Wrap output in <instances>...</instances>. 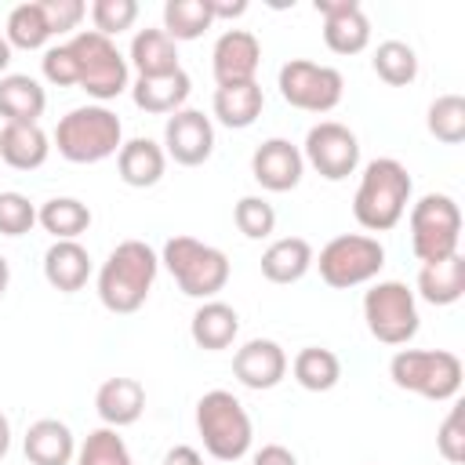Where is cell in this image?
<instances>
[{
  "label": "cell",
  "instance_id": "36",
  "mask_svg": "<svg viewBox=\"0 0 465 465\" xmlns=\"http://www.w3.org/2000/svg\"><path fill=\"white\" fill-rule=\"evenodd\" d=\"M73 465H134V461H131V450H127L120 429L102 425V429L84 436V443L76 447Z\"/></svg>",
  "mask_w": 465,
  "mask_h": 465
},
{
  "label": "cell",
  "instance_id": "33",
  "mask_svg": "<svg viewBox=\"0 0 465 465\" xmlns=\"http://www.w3.org/2000/svg\"><path fill=\"white\" fill-rule=\"evenodd\" d=\"M4 40L11 44V51L15 47L18 51H40L51 40V29H47V18H44L40 0H29V4L11 7L7 25H4Z\"/></svg>",
  "mask_w": 465,
  "mask_h": 465
},
{
  "label": "cell",
  "instance_id": "30",
  "mask_svg": "<svg viewBox=\"0 0 465 465\" xmlns=\"http://www.w3.org/2000/svg\"><path fill=\"white\" fill-rule=\"evenodd\" d=\"M291 374L305 392H331L341 381V360L334 349L323 345H305L291 360Z\"/></svg>",
  "mask_w": 465,
  "mask_h": 465
},
{
  "label": "cell",
  "instance_id": "34",
  "mask_svg": "<svg viewBox=\"0 0 465 465\" xmlns=\"http://www.w3.org/2000/svg\"><path fill=\"white\" fill-rule=\"evenodd\" d=\"M371 69L378 73L381 84L389 87H407L418 80V51L403 40H381L374 47V58H371Z\"/></svg>",
  "mask_w": 465,
  "mask_h": 465
},
{
  "label": "cell",
  "instance_id": "11",
  "mask_svg": "<svg viewBox=\"0 0 465 465\" xmlns=\"http://www.w3.org/2000/svg\"><path fill=\"white\" fill-rule=\"evenodd\" d=\"M276 87H280V98L291 109H302V113H331V109H338V102L345 94L341 73L334 65H320V62H309V58L283 62L280 76H276Z\"/></svg>",
  "mask_w": 465,
  "mask_h": 465
},
{
  "label": "cell",
  "instance_id": "43",
  "mask_svg": "<svg viewBox=\"0 0 465 465\" xmlns=\"http://www.w3.org/2000/svg\"><path fill=\"white\" fill-rule=\"evenodd\" d=\"M251 465H298L294 450H287L283 443H265L262 450H254Z\"/></svg>",
  "mask_w": 465,
  "mask_h": 465
},
{
  "label": "cell",
  "instance_id": "31",
  "mask_svg": "<svg viewBox=\"0 0 465 465\" xmlns=\"http://www.w3.org/2000/svg\"><path fill=\"white\" fill-rule=\"evenodd\" d=\"M36 222L54 240H80V232L91 229V207L76 196H51L47 203H40Z\"/></svg>",
  "mask_w": 465,
  "mask_h": 465
},
{
  "label": "cell",
  "instance_id": "25",
  "mask_svg": "<svg viewBox=\"0 0 465 465\" xmlns=\"http://www.w3.org/2000/svg\"><path fill=\"white\" fill-rule=\"evenodd\" d=\"M51 156V138L40 124H4L0 131V160L15 171H36Z\"/></svg>",
  "mask_w": 465,
  "mask_h": 465
},
{
  "label": "cell",
  "instance_id": "14",
  "mask_svg": "<svg viewBox=\"0 0 465 465\" xmlns=\"http://www.w3.org/2000/svg\"><path fill=\"white\" fill-rule=\"evenodd\" d=\"M262 65V44L251 29H225L211 51V73L218 87L251 84Z\"/></svg>",
  "mask_w": 465,
  "mask_h": 465
},
{
  "label": "cell",
  "instance_id": "16",
  "mask_svg": "<svg viewBox=\"0 0 465 465\" xmlns=\"http://www.w3.org/2000/svg\"><path fill=\"white\" fill-rule=\"evenodd\" d=\"M232 378L243 389H254V392L276 389L287 378V352H283V345L272 341V338L243 341L236 349V356H232Z\"/></svg>",
  "mask_w": 465,
  "mask_h": 465
},
{
  "label": "cell",
  "instance_id": "7",
  "mask_svg": "<svg viewBox=\"0 0 465 465\" xmlns=\"http://www.w3.org/2000/svg\"><path fill=\"white\" fill-rule=\"evenodd\" d=\"M69 54H73V65H76V87H84L98 105H105L109 98L124 94L131 84V65H127V54H120V47L94 33V29H80L65 40Z\"/></svg>",
  "mask_w": 465,
  "mask_h": 465
},
{
  "label": "cell",
  "instance_id": "38",
  "mask_svg": "<svg viewBox=\"0 0 465 465\" xmlns=\"http://www.w3.org/2000/svg\"><path fill=\"white\" fill-rule=\"evenodd\" d=\"M87 11H91V22H94V33H102L109 40L120 36L124 29H131L134 18H138L134 0H94Z\"/></svg>",
  "mask_w": 465,
  "mask_h": 465
},
{
  "label": "cell",
  "instance_id": "23",
  "mask_svg": "<svg viewBox=\"0 0 465 465\" xmlns=\"http://www.w3.org/2000/svg\"><path fill=\"white\" fill-rule=\"evenodd\" d=\"M47 109V91L29 73L0 76V116L4 124H40Z\"/></svg>",
  "mask_w": 465,
  "mask_h": 465
},
{
  "label": "cell",
  "instance_id": "19",
  "mask_svg": "<svg viewBox=\"0 0 465 465\" xmlns=\"http://www.w3.org/2000/svg\"><path fill=\"white\" fill-rule=\"evenodd\" d=\"M189 91H193V80H189L185 69L167 73V76H138V80L131 84V102H134L142 113L171 116V113L185 109Z\"/></svg>",
  "mask_w": 465,
  "mask_h": 465
},
{
  "label": "cell",
  "instance_id": "15",
  "mask_svg": "<svg viewBox=\"0 0 465 465\" xmlns=\"http://www.w3.org/2000/svg\"><path fill=\"white\" fill-rule=\"evenodd\" d=\"M316 15H323V44L334 54H360L371 44V18L356 0H316Z\"/></svg>",
  "mask_w": 465,
  "mask_h": 465
},
{
  "label": "cell",
  "instance_id": "37",
  "mask_svg": "<svg viewBox=\"0 0 465 465\" xmlns=\"http://www.w3.org/2000/svg\"><path fill=\"white\" fill-rule=\"evenodd\" d=\"M232 222L247 240H265L276 229V207L265 196H240L232 207Z\"/></svg>",
  "mask_w": 465,
  "mask_h": 465
},
{
  "label": "cell",
  "instance_id": "12",
  "mask_svg": "<svg viewBox=\"0 0 465 465\" xmlns=\"http://www.w3.org/2000/svg\"><path fill=\"white\" fill-rule=\"evenodd\" d=\"M302 160L327 182H345L360 167V138L338 124V120H320L309 127L302 142Z\"/></svg>",
  "mask_w": 465,
  "mask_h": 465
},
{
  "label": "cell",
  "instance_id": "29",
  "mask_svg": "<svg viewBox=\"0 0 465 465\" xmlns=\"http://www.w3.org/2000/svg\"><path fill=\"white\" fill-rule=\"evenodd\" d=\"M465 294V254H450L443 262H429L418 272V294L429 305H454Z\"/></svg>",
  "mask_w": 465,
  "mask_h": 465
},
{
  "label": "cell",
  "instance_id": "24",
  "mask_svg": "<svg viewBox=\"0 0 465 465\" xmlns=\"http://www.w3.org/2000/svg\"><path fill=\"white\" fill-rule=\"evenodd\" d=\"M240 334V316L232 305L211 298V302H200V309L193 312L189 320V338L196 341V349H207V352H222L236 341Z\"/></svg>",
  "mask_w": 465,
  "mask_h": 465
},
{
  "label": "cell",
  "instance_id": "32",
  "mask_svg": "<svg viewBox=\"0 0 465 465\" xmlns=\"http://www.w3.org/2000/svg\"><path fill=\"white\" fill-rule=\"evenodd\" d=\"M214 25V15H211V4L207 0H167L163 4V33L182 44V40H196L203 36L207 29Z\"/></svg>",
  "mask_w": 465,
  "mask_h": 465
},
{
  "label": "cell",
  "instance_id": "27",
  "mask_svg": "<svg viewBox=\"0 0 465 465\" xmlns=\"http://www.w3.org/2000/svg\"><path fill=\"white\" fill-rule=\"evenodd\" d=\"M312 243L305 236H280L262 251V276L269 283H298L312 269Z\"/></svg>",
  "mask_w": 465,
  "mask_h": 465
},
{
  "label": "cell",
  "instance_id": "3",
  "mask_svg": "<svg viewBox=\"0 0 465 465\" xmlns=\"http://www.w3.org/2000/svg\"><path fill=\"white\" fill-rule=\"evenodd\" d=\"M124 145V124L109 105H76L54 127V149L69 163H102Z\"/></svg>",
  "mask_w": 465,
  "mask_h": 465
},
{
  "label": "cell",
  "instance_id": "46",
  "mask_svg": "<svg viewBox=\"0 0 465 465\" xmlns=\"http://www.w3.org/2000/svg\"><path fill=\"white\" fill-rule=\"evenodd\" d=\"M11 450V421H7V414L0 411V458Z\"/></svg>",
  "mask_w": 465,
  "mask_h": 465
},
{
  "label": "cell",
  "instance_id": "5",
  "mask_svg": "<svg viewBox=\"0 0 465 465\" xmlns=\"http://www.w3.org/2000/svg\"><path fill=\"white\" fill-rule=\"evenodd\" d=\"M160 265L171 272L185 298L211 302L229 283V258L225 251L196 240V236H171L160 251Z\"/></svg>",
  "mask_w": 465,
  "mask_h": 465
},
{
  "label": "cell",
  "instance_id": "28",
  "mask_svg": "<svg viewBox=\"0 0 465 465\" xmlns=\"http://www.w3.org/2000/svg\"><path fill=\"white\" fill-rule=\"evenodd\" d=\"M127 65H134L138 76H167L178 73V44L163 29H138L127 51Z\"/></svg>",
  "mask_w": 465,
  "mask_h": 465
},
{
  "label": "cell",
  "instance_id": "44",
  "mask_svg": "<svg viewBox=\"0 0 465 465\" xmlns=\"http://www.w3.org/2000/svg\"><path fill=\"white\" fill-rule=\"evenodd\" d=\"M160 465H203V458H200V450H196V447L178 443V447H171V450L160 458Z\"/></svg>",
  "mask_w": 465,
  "mask_h": 465
},
{
  "label": "cell",
  "instance_id": "20",
  "mask_svg": "<svg viewBox=\"0 0 465 465\" xmlns=\"http://www.w3.org/2000/svg\"><path fill=\"white\" fill-rule=\"evenodd\" d=\"M22 450H25L29 465H69L76 458V436H73V429L65 421L40 418V421H33L25 429Z\"/></svg>",
  "mask_w": 465,
  "mask_h": 465
},
{
  "label": "cell",
  "instance_id": "9",
  "mask_svg": "<svg viewBox=\"0 0 465 465\" xmlns=\"http://www.w3.org/2000/svg\"><path fill=\"white\" fill-rule=\"evenodd\" d=\"M320 269V280L334 291H349L360 283H371L385 265V247L378 236L367 232H341L320 247V258H312Z\"/></svg>",
  "mask_w": 465,
  "mask_h": 465
},
{
  "label": "cell",
  "instance_id": "17",
  "mask_svg": "<svg viewBox=\"0 0 465 465\" xmlns=\"http://www.w3.org/2000/svg\"><path fill=\"white\" fill-rule=\"evenodd\" d=\"M305 174L302 149L287 138H265L251 153V178L269 193H291Z\"/></svg>",
  "mask_w": 465,
  "mask_h": 465
},
{
  "label": "cell",
  "instance_id": "22",
  "mask_svg": "<svg viewBox=\"0 0 465 465\" xmlns=\"http://www.w3.org/2000/svg\"><path fill=\"white\" fill-rule=\"evenodd\" d=\"M116 171H120V182L124 185H131V189H153L163 178V171H167V153L153 138H131L116 153Z\"/></svg>",
  "mask_w": 465,
  "mask_h": 465
},
{
  "label": "cell",
  "instance_id": "41",
  "mask_svg": "<svg viewBox=\"0 0 465 465\" xmlns=\"http://www.w3.org/2000/svg\"><path fill=\"white\" fill-rule=\"evenodd\" d=\"M40 7H44V18H47L51 36L73 33L84 22V15H87V4L84 0H40Z\"/></svg>",
  "mask_w": 465,
  "mask_h": 465
},
{
  "label": "cell",
  "instance_id": "2",
  "mask_svg": "<svg viewBox=\"0 0 465 465\" xmlns=\"http://www.w3.org/2000/svg\"><path fill=\"white\" fill-rule=\"evenodd\" d=\"M411 193H414L411 171L392 156H374L360 174V185L352 196V218L367 232H389L407 214Z\"/></svg>",
  "mask_w": 465,
  "mask_h": 465
},
{
  "label": "cell",
  "instance_id": "26",
  "mask_svg": "<svg viewBox=\"0 0 465 465\" xmlns=\"http://www.w3.org/2000/svg\"><path fill=\"white\" fill-rule=\"evenodd\" d=\"M265 109V94H262V84L251 80V84H232V87H214V98H211V113L222 127L229 131H243L251 127Z\"/></svg>",
  "mask_w": 465,
  "mask_h": 465
},
{
  "label": "cell",
  "instance_id": "8",
  "mask_svg": "<svg viewBox=\"0 0 465 465\" xmlns=\"http://www.w3.org/2000/svg\"><path fill=\"white\" fill-rule=\"evenodd\" d=\"M411 251L421 265L458 254L461 243V207L447 193H425L411 203Z\"/></svg>",
  "mask_w": 465,
  "mask_h": 465
},
{
  "label": "cell",
  "instance_id": "40",
  "mask_svg": "<svg viewBox=\"0 0 465 465\" xmlns=\"http://www.w3.org/2000/svg\"><path fill=\"white\" fill-rule=\"evenodd\" d=\"M465 407L454 403L447 411V418L440 421V432H436V450L450 461V465H461L465 461Z\"/></svg>",
  "mask_w": 465,
  "mask_h": 465
},
{
  "label": "cell",
  "instance_id": "47",
  "mask_svg": "<svg viewBox=\"0 0 465 465\" xmlns=\"http://www.w3.org/2000/svg\"><path fill=\"white\" fill-rule=\"evenodd\" d=\"M7 283H11V265H7V258L0 254V298H4V291H7Z\"/></svg>",
  "mask_w": 465,
  "mask_h": 465
},
{
  "label": "cell",
  "instance_id": "39",
  "mask_svg": "<svg viewBox=\"0 0 465 465\" xmlns=\"http://www.w3.org/2000/svg\"><path fill=\"white\" fill-rule=\"evenodd\" d=\"M36 225V207L25 193H0V236H25Z\"/></svg>",
  "mask_w": 465,
  "mask_h": 465
},
{
  "label": "cell",
  "instance_id": "13",
  "mask_svg": "<svg viewBox=\"0 0 465 465\" xmlns=\"http://www.w3.org/2000/svg\"><path fill=\"white\" fill-rule=\"evenodd\" d=\"M163 153L182 167H200L214 153V124L200 109H178L163 124Z\"/></svg>",
  "mask_w": 465,
  "mask_h": 465
},
{
  "label": "cell",
  "instance_id": "35",
  "mask_svg": "<svg viewBox=\"0 0 465 465\" xmlns=\"http://www.w3.org/2000/svg\"><path fill=\"white\" fill-rule=\"evenodd\" d=\"M425 127L436 142L443 145H461L465 142V98L461 94H440L429 102Z\"/></svg>",
  "mask_w": 465,
  "mask_h": 465
},
{
  "label": "cell",
  "instance_id": "21",
  "mask_svg": "<svg viewBox=\"0 0 465 465\" xmlns=\"http://www.w3.org/2000/svg\"><path fill=\"white\" fill-rule=\"evenodd\" d=\"M44 280L62 291V294H76L87 280H91V254L80 240H54L44 251Z\"/></svg>",
  "mask_w": 465,
  "mask_h": 465
},
{
  "label": "cell",
  "instance_id": "1",
  "mask_svg": "<svg viewBox=\"0 0 465 465\" xmlns=\"http://www.w3.org/2000/svg\"><path fill=\"white\" fill-rule=\"evenodd\" d=\"M156 272L160 254L145 240H124L109 251V258L98 269V302L116 316H131L145 305Z\"/></svg>",
  "mask_w": 465,
  "mask_h": 465
},
{
  "label": "cell",
  "instance_id": "45",
  "mask_svg": "<svg viewBox=\"0 0 465 465\" xmlns=\"http://www.w3.org/2000/svg\"><path fill=\"white\" fill-rule=\"evenodd\" d=\"M211 4V15H214V22L218 18H240L243 11H247V0H236V4H222V0H207Z\"/></svg>",
  "mask_w": 465,
  "mask_h": 465
},
{
  "label": "cell",
  "instance_id": "10",
  "mask_svg": "<svg viewBox=\"0 0 465 465\" xmlns=\"http://www.w3.org/2000/svg\"><path fill=\"white\" fill-rule=\"evenodd\" d=\"M363 323L371 331L374 341L381 345H407L418 327V298L403 280H378L367 294H363Z\"/></svg>",
  "mask_w": 465,
  "mask_h": 465
},
{
  "label": "cell",
  "instance_id": "18",
  "mask_svg": "<svg viewBox=\"0 0 465 465\" xmlns=\"http://www.w3.org/2000/svg\"><path fill=\"white\" fill-rule=\"evenodd\" d=\"M94 411L109 429L134 425L145 411V385L138 378H105L94 392Z\"/></svg>",
  "mask_w": 465,
  "mask_h": 465
},
{
  "label": "cell",
  "instance_id": "42",
  "mask_svg": "<svg viewBox=\"0 0 465 465\" xmlns=\"http://www.w3.org/2000/svg\"><path fill=\"white\" fill-rule=\"evenodd\" d=\"M40 73H44V80L54 84V87H76V65H73V54H69L65 44L44 51V58H40Z\"/></svg>",
  "mask_w": 465,
  "mask_h": 465
},
{
  "label": "cell",
  "instance_id": "48",
  "mask_svg": "<svg viewBox=\"0 0 465 465\" xmlns=\"http://www.w3.org/2000/svg\"><path fill=\"white\" fill-rule=\"evenodd\" d=\"M11 65V44L0 36V76H4V69Z\"/></svg>",
  "mask_w": 465,
  "mask_h": 465
},
{
  "label": "cell",
  "instance_id": "6",
  "mask_svg": "<svg viewBox=\"0 0 465 465\" xmlns=\"http://www.w3.org/2000/svg\"><path fill=\"white\" fill-rule=\"evenodd\" d=\"M389 378L403 392L443 403L461 392L465 367H461L458 352H450V349H400L389 360Z\"/></svg>",
  "mask_w": 465,
  "mask_h": 465
},
{
  "label": "cell",
  "instance_id": "4",
  "mask_svg": "<svg viewBox=\"0 0 465 465\" xmlns=\"http://www.w3.org/2000/svg\"><path fill=\"white\" fill-rule=\"evenodd\" d=\"M196 432L214 461H240L251 450L254 425L247 407L229 389H211L196 400Z\"/></svg>",
  "mask_w": 465,
  "mask_h": 465
}]
</instances>
